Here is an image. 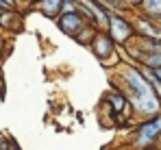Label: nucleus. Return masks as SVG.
I'll list each match as a JSON object with an SVG mask.
<instances>
[{
	"mask_svg": "<svg viewBox=\"0 0 161 150\" xmlns=\"http://www.w3.org/2000/svg\"><path fill=\"white\" fill-rule=\"evenodd\" d=\"M113 87L120 89L133 111V118H150L161 113V100L155 96V92L150 89V85L146 83V78L142 76L139 68L129 61H120L115 65V76H113Z\"/></svg>",
	"mask_w": 161,
	"mask_h": 150,
	"instance_id": "f257e3e1",
	"label": "nucleus"
},
{
	"mask_svg": "<svg viewBox=\"0 0 161 150\" xmlns=\"http://www.w3.org/2000/svg\"><path fill=\"white\" fill-rule=\"evenodd\" d=\"M159 139H161V113L142 120L131 131V148L133 150L155 148L159 144Z\"/></svg>",
	"mask_w": 161,
	"mask_h": 150,
	"instance_id": "f03ea898",
	"label": "nucleus"
},
{
	"mask_svg": "<svg viewBox=\"0 0 161 150\" xmlns=\"http://www.w3.org/2000/svg\"><path fill=\"white\" fill-rule=\"evenodd\" d=\"M105 33L113 39L115 46H126V44L135 37L133 20L126 18V15L120 13V11H111L109 22H107V31H105Z\"/></svg>",
	"mask_w": 161,
	"mask_h": 150,
	"instance_id": "7ed1b4c3",
	"label": "nucleus"
},
{
	"mask_svg": "<svg viewBox=\"0 0 161 150\" xmlns=\"http://www.w3.org/2000/svg\"><path fill=\"white\" fill-rule=\"evenodd\" d=\"M89 50H92V54H94L105 68H109L111 61H115V63L122 61V54H120L118 46L113 44V39L109 37L105 31H98V33H96V37H94L92 44H89Z\"/></svg>",
	"mask_w": 161,
	"mask_h": 150,
	"instance_id": "20e7f679",
	"label": "nucleus"
},
{
	"mask_svg": "<svg viewBox=\"0 0 161 150\" xmlns=\"http://www.w3.org/2000/svg\"><path fill=\"white\" fill-rule=\"evenodd\" d=\"M85 24H89V22H85V18L76 11H68V13H61L57 18V28L68 37H74Z\"/></svg>",
	"mask_w": 161,
	"mask_h": 150,
	"instance_id": "39448f33",
	"label": "nucleus"
},
{
	"mask_svg": "<svg viewBox=\"0 0 161 150\" xmlns=\"http://www.w3.org/2000/svg\"><path fill=\"white\" fill-rule=\"evenodd\" d=\"M105 102H107V107L111 109V113H113V115H115V113H124V115L133 118L131 104H129L126 96H124V94H122L120 89L111 87V92H107V96H105Z\"/></svg>",
	"mask_w": 161,
	"mask_h": 150,
	"instance_id": "423d86ee",
	"label": "nucleus"
},
{
	"mask_svg": "<svg viewBox=\"0 0 161 150\" xmlns=\"http://www.w3.org/2000/svg\"><path fill=\"white\" fill-rule=\"evenodd\" d=\"M61 7H63V0H42L35 9H37V13H42L50 20H57L61 15Z\"/></svg>",
	"mask_w": 161,
	"mask_h": 150,
	"instance_id": "0eeeda50",
	"label": "nucleus"
},
{
	"mask_svg": "<svg viewBox=\"0 0 161 150\" xmlns=\"http://www.w3.org/2000/svg\"><path fill=\"white\" fill-rule=\"evenodd\" d=\"M96 33H98V28H96L94 24H85L79 33L72 37V39H74L76 44H80V46H89V44H92V39L96 37Z\"/></svg>",
	"mask_w": 161,
	"mask_h": 150,
	"instance_id": "6e6552de",
	"label": "nucleus"
},
{
	"mask_svg": "<svg viewBox=\"0 0 161 150\" xmlns=\"http://www.w3.org/2000/svg\"><path fill=\"white\" fill-rule=\"evenodd\" d=\"M146 18H159L161 15V0H144L137 9Z\"/></svg>",
	"mask_w": 161,
	"mask_h": 150,
	"instance_id": "1a4fd4ad",
	"label": "nucleus"
},
{
	"mask_svg": "<svg viewBox=\"0 0 161 150\" xmlns=\"http://www.w3.org/2000/svg\"><path fill=\"white\" fill-rule=\"evenodd\" d=\"M18 22V11H2L0 13V28L2 31H11Z\"/></svg>",
	"mask_w": 161,
	"mask_h": 150,
	"instance_id": "9d476101",
	"label": "nucleus"
},
{
	"mask_svg": "<svg viewBox=\"0 0 161 150\" xmlns=\"http://www.w3.org/2000/svg\"><path fill=\"white\" fill-rule=\"evenodd\" d=\"M135 65H144V68L157 70V68H161V52H153V54H146V57L142 59V63H135Z\"/></svg>",
	"mask_w": 161,
	"mask_h": 150,
	"instance_id": "9b49d317",
	"label": "nucleus"
},
{
	"mask_svg": "<svg viewBox=\"0 0 161 150\" xmlns=\"http://www.w3.org/2000/svg\"><path fill=\"white\" fill-rule=\"evenodd\" d=\"M98 2H103L109 11H122V9H124L122 0H98Z\"/></svg>",
	"mask_w": 161,
	"mask_h": 150,
	"instance_id": "f8f14e48",
	"label": "nucleus"
},
{
	"mask_svg": "<svg viewBox=\"0 0 161 150\" xmlns=\"http://www.w3.org/2000/svg\"><path fill=\"white\" fill-rule=\"evenodd\" d=\"M144 0H122V4L124 7H129V9H139V4H142Z\"/></svg>",
	"mask_w": 161,
	"mask_h": 150,
	"instance_id": "ddd939ff",
	"label": "nucleus"
},
{
	"mask_svg": "<svg viewBox=\"0 0 161 150\" xmlns=\"http://www.w3.org/2000/svg\"><path fill=\"white\" fill-rule=\"evenodd\" d=\"M7 150H22V148H20V144H18L13 137H9V146H7Z\"/></svg>",
	"mask_w": 161,
	"mask_h": 150,
	"instance_id": "4468645a",
	"label": "nucleus"
},
{
	"mask_svg": "<svg viewBox=\"0 0 161 150\" xmlns=\"http://www.w3.org/2000/svg\"><path fill=\"white\" fill-rule=\"evenodd\" d=\"M7 146H9V137L7 135H0V150H7Z\"/></svg>",
	"mask_w": 161,
	"mask_h": 150,
	"instance_id": "2eb2a0df",
	"label": "nucleus"
},
{
	"mask_svg": "<svg viewBox=\"0 0 161 150\" xmlns=\"http://www.w3.org/2000/svg\"><path fill=\"white\" fill-rule=\"evenodd\" d=\"M39 2H42V0H26V4L31 7V9H35V7H37Z\"/></svg>",
	"mask_w": 161,
	"mask_h": 150,
	"instance_id": "dca6fc26",
	"label": "nucleus"
},
{
	"mask_svg": "<svg viewBox=\"0 0 161 150\" xmlns=\"http://www.w3.org/2000/svg\"><path fill=\"white\" fill-rule=\"evenodd\" d=\"M153 72H155V76H157V81L161 83V68H157V70H153Z\"/></svg>",
	"mask_w": 161,
	"mask_h": 150,
	"instance_id": "f3484780",
	"label": "nucleus"
},
{
	"mask_svg": "<svg viewBox=\"0 0 161 150\" xmlns=\"http://www.w3.org/2000/svg\"><path fill=\"white\" fill-rule=\"evenodd\" d=\"M150 20H155V24H157V26L161 28V15H159V18H150Z\"/></svg>",
	"mask_w": 161,
	"mask_h": 150,
	"instance_id": "a211bd4d",
	"label": "nucleus"
},
{
	"mask_svg": "<svg viewBox=\"0 0 161 150\" xmlns=\"http://www.w3.org/2000/svg\"><path fill=\"white\" fill-rule=\"evenodd\" d=\"M0 59H2V39H0Z\"/></svg>",
	"mask_w": 161,
	"mask_h": 150,
	"instance_id": "6ab92c4d",
	"label": "nucleus"
},
{
	"mask_svg": "<svg viewBox=\"0 0 161 150\" xmlns=\"http://www.w3.org/2000/svg\"><path fill=\"white\" fill-rule=\"evenodd\" d=\"M20 2H26V0H18V4H20Z\"/></svg>",
	"mask_w": 161,
	"mask_h": 150,
	"instance_id": "aec40b11",
	"label": "nucleus"
},
{
	"mask_svg": "<svg viewBox=\"0 0 161 150\" xmlns=\"http://www.w3.org/2000/svg\"><path fill=\"white\" fill-rule=\"evenodd\" d=\"M148 150H159V148H148Z\"/></svg>",
	"mask_w": 161,
	"mask_h": 150,
	"instance_id": "412c9836",
	"label": "nucleus"
},
{
	"mask_svg": "<svg viewBox=\"0 0 161 150\" xmlns=\"http://www.w3.org/2000/svg\"><path fill=\"white\" fill-rule=\"evenodd\" d=\"M0 13H2V11H0Z\"/></svg>",
	"mask_w": 161,
	"mask_h": 150,
	"instance_id": "4be33fe9",
	"label": "nucleus"
}]
</instances>
